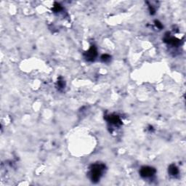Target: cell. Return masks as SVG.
I'll return each instance as SVG.
<instances>
[{"label":"cell","instance_id":"cell-9","mask_svg":"<svg viewBox=\"0 0 186 186\" xmlns=\"http://www.w3.org/2000/svg\"><path fill=\"white\" fill-rule=\"evenodd\" d=\"M155 24H156V27H157L158 29H162V28H163V25L161 24V23L159 22V21H155Z\"/></svg>","mask_w":186,"mask_h":186},{"label":"cell","instance_id":"cell-7","mask_svg":"<svg viewBox=\"0 0 186 186\" xmlns=\"http://www.w3.org/2000/svg\"><path fill=\"white\" fill-rule=\"evenodd\" d=\"M101 60L104 63H107L110 60V56L109 55H107V54H105V55H103L101 56Z\"/></svg>","mask_w":186,"mask_h":186},{"label":"cell","instance_id":"cell-3","mask_svg":"<svg viewBox=\"0 0 186 186\" xmlns=\"http://www.w3.org/2000/svg\"><path fill=\"white\" fill-rule=\"evenodd\" d=\"M97 55H98L97 48H95V46H92L91 48L84 53V58L88 61H93V60H95Z\"/></svg>","mask_w":186,"mask_h":186},{"label":"cell","instance_id":"cell-10","mask_svg":"<svg viewBox=\"0 0 186 186\" xmlns=\"http://www.w3.org/2000/svg\"><path fill=\"white\" fill-rule=\"evenodd\" d=\"M58 87H60V88H63L65 86V83L63 81H60L59 80L58 82Z\"/></svg>","mask_w":186,"mask_h":186},{"label":"cell","instance_id":"cell-5","mask_svg":"<svg viewBox=\"0 0 186 186\" xmlns=\"http://www.w3.org/2000/svg\"><path fill=\"white\" fill-rule=\"evenodd\" d=\"M164 41L167 42L169 44L172 46H178L180 44V40L177 39L175 37H171V36H167L165 39H164Z\"/></svg>","mask_w":186,"mask_h":186},{"label":"cell","instance_id":"cell-6","mask_svg":"<svg viewBox=\"0 0 186 186\" xmlns=\"http://www.w3.org/2000/svg\"><path fill=\"white\" fill-rule=\"evenodd\" d=\"M168 172H169V175L171 176H176V175H178L179 170L178 168L175 165V164H171L169 167V169H168Z\"/></svg>","mask_w":186,"mask_h":186},{"label":"cell","instance_id":"cell-2","mask_svg":"<svg viewBox=\"0 0 186 186\" xmlns=\"http://www.w3.org/2000/svg\"><path fill=\"white\" fill-rule=\"evenodd\" d=\"M156 170L151 167H143L140 171V175L143 178H150L156 174Z\"/></svg>","mask_w":186,"mask_h":186},{"label":"cell","instance_id":"cell-8","mask_svg":"<svg viewBox=\"0 0 186 186\" xmlns=\"http://www.w3.org/2000/svg\"><path fill=\"white\" fill-rule=\"evenodd\" d=\"M53 10H54V11H55V12H59L62 10V7H60V5H58V4H55V6H54Z\"/></svg>","mask_w":186,"mask_h":186},{"label":"cell","instance_id":"cell-1","mask_svg":"<svg viewBox=\"0 0 186 186\" xmlns=\"http://www.w3.org/2000/svg\"><path fill=\"white\" fill-rule=\"evenodd\" d=\"M106 169V166L103 164L97 163L94 164L90 167V178L93 183H98L103 175V172Z\"/></svg>","mask_w":186,"mask_h":186},{"label":"cell","instance_id":"cell-4","mask_svg":"<svg viewBox=\"0 0 186 186\" xmlns=\"http://www.w3.org/2000/svg\"><path fill=\"white\" fill-rule=\"evenodd\" d=\"M107 120L109 123L115 125V126H119L122 124V121L117 115H110L108 116Z\"/></svg>","mask_w":186,"mask_h":186}]
</instances>
